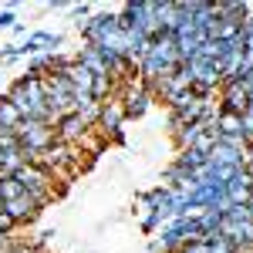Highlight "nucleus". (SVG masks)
Listing matches in <instances>:
<instances>
[{
    "label": "nucleus",
    "instance_id": "nucleus-17",
    "mask_svg": "<svg viewBox=\"0 0 253 253\" xmlns=\"http://www.w3.org/2000/svg\"><path fill=\"white\" fill-rule=\"evenodd\" d=\"M14 230H17V223H14L10 216L0 210V233H3V236H14Z\"/></svg>",
    "mask_w": 253,
    "mask_h": 253
},
{
    "label": "nucleus",
    "instance_id": "nucleus-12",
    "mask_svg": "<svg viewBox=\"0 0 253 253\" xmlns=\"http://www.w3.org/2000/svg\"><path fill=\"white\" fill-rule=\"evenodd\" d=\"M193 219L199 223V230H203V240L210 233H219V226H223V213L219 210H199Z\"/></svg>",
    "mask_w": 253,
    "mask_h": 253
},
{
    "label": "nucleus",
    "instance_id": "nucleus-6",
    "mask_svg": "<svg viewBox=\"0 0 253 253\" xmlns=\"http://www.w3.org/2000/svg\"><path fill=\"white\" fill-rule=\"evenodd\" d=\"M122 125H125V108H122V101L118 98H108V101H101V118H98L95 128L105 132V138H112V142H122Z\"/></svg>",
    "mask_w": 253,
    "mask_h": 253
},
{
    "label": "nucleus",
    "instance_id": "nucleus-1",
    "mask_svg": "<svg viewBox=\"0 0 253 253\" xmlns=\"http://www.w3.org/2000/svg\"><path fill=\"white\" fill-rule=\"evenodd\" d=\"M118 24H122V31H138V34H145L152 41L156 34H162V27H159V0H132V3H125V10L118 14Z\"/></svg>",
    "mask_w": 253,
    "mask_h": 253
},
{
    "label": "nucleus",
    "instance_id": "nucleus-19",
    "mask_svg": "<svg viewBox=\"0 0 253 253\" xmlns=\"http://www.w3.org/2000/svg\"><path fill=\"white\" fill-rule=\"evenodd\" d=\"M7 247H10V236H3V233H0V253L7 250Z\"/></svg>",
    "mask_w": 253,
    "mask_h": 253
},
{
    "label": "nucleus",
    "instance_id": "nucleus-16",
    "mask_svg": "<svg viewBox=\"0 0 253 253\" xmlns=\"http://www.w3.org/2000/svg\"><path fill=\"white\" fill-rule=\"evenodd\" d=\"M10 61H20L17 44H7V47H0V64H10Z\"/></svg>",
    "mask_w": 253,
    "mask_h": 253
},
{
    "label": "nucleus",
    "instance_id": "nucleus-10",
    "mask_svg": "<svg viewBox=\"0 0 253 253\" xmlns=\"http://www.w3.org/2000/svg\"><path fill=\"white\" fill-rule=\"evenodd\" d=\"M75 61H78L81 68H88L91 75H108V61H105V51L98 47V44H84L78 54H75Z\"/></svg>",
    "mask_w": 253,
    "mask_h": 253
},
{
    "label": "nucleus",
    "instance_id": "nucleus-13",
    "mask_svg": "<svg viewBox=\"0 0 253 253\" xmlns=\"http://www.w3.org/2000/svg\"><path fill=\"white\" fill-rule=\"evenodd\" d=\"M20 122H24V115H20L7 98H0V132H17Z\"/></svg>",
    "mask_w": 253,
    "mask_h": 253
},
{
    "label": "nucleus",
    "instance_id": "nucleus-9",
    "mask_svg": "<svg viewBox=\"0 0 253 253\" xmlns=\"http://www.w3.org/2000/svg\"><path fill=\"white\" fill-rule=\"evenodd\" d=\"M3 213L10 216L17 226H24V223H34L41 213V206H38V199H31V196L24 193L17 196V199H10V203H3Z\"/></svg>",
    "mask_w": 253,
    "mask_h": 253
},
{
    "label": "nucleus",
    "instance_id": "nucleus-8",
    "mask_svg": "<svg viewBox=\"0 0 253 253\" xmlns=\"http://www.w3.org/2000/svg\"><path fill=\"white\" fill-rule=\"evenodd\" d=\"M223 193H226V203H230V206H247L253 199V169L250 166L236 169V175L223 186Z\"/></svg>",
    "mask_w": 253,
    "mask_h": 253
},
{
    "label": "nucleus",
    "instance_id": "nucleus-15",
    "mask_svg": "<svg viewBox=\"0 0 253 253\" xmlns=\"http://www.w3.org/2000/svg\"><path fill=\"white\" fill-rule=\"evenodd\" d=\"M17 196H24V186H20L14 175L0 179V199H3V203H10V199H17Z\"/></svg>",
    "mask_w": 253,
    "mask_h": 253
},
{
    "label": "nucleus",
    "instance_id": "nucleus-7",
    "mask_svg": "<svg viewBox=\"0 0 253 253\" xmlns=\"http://www.w3.org/2000/svg\"><path fill=\"white\" fill-rule=\"evenodd\" d=\"M219 112H233V115H243L247 105H250V91L243 81H223L219 84Z\"/></svg>",
    "mask_w": 253,
    "mask_h": 253
},
{
    "label": "nucleus",
    "instance_id": "nucleus-18",
    "mask_svg": "<svg viewBox=\"0 0 253 253\" xmlns=\"http://www.w3.org/2000/svg\"><path fill=\"white\" fill-rule=\"evenodd\" d=\"M7 27H17V14L7 7V10H0V31H7Z\"/></svg>",
    "mask_w": 253,
    "mask_h": 253
},
{
    "label": "nucleus",
    "instance_id": "nucleus-14",
    "mask_svg": "<svg viewBox=\"0 0 253 253\" xmlns=\"http://www.w3.org/2000/svg\"><path fill=\"white\" fill-rule=\"evenodd\" d=\"M175 166H179L182 172H199V169L206 166V156L196 152V149H182V152L175 156Z\"/></svg>",
    "mask_w": 253,
    "mask_h": 253
},
{
    "label": "nucleus",
    "instance_id": "nucleus-21",
    "mask_svg": "<svg viewBox=\"0 0 253 253\" xmlns=\"http://www.w3.org/2000/svg\"><path fill=\"white\" fill-rule=\"evenodd\" d=\"M0 210H3V199H0Z\"/></svg>",
    "mask_w": 253,
    "mask_h": 253
},
{
    "label": "nucleus",
    "instance_id": "nucleus-5",
    "mask_svg": "<svg viewBox=\"0 0 253 253\" xmlns=\"http://www.w3.org/2000/svg\"><path fill=\"white\" fill-rule=\"evenodd\" d=\"M88 135H91V125H84L81 115H75V112H68V115H61L54 122V138L64 142V145H75L78 149V145L88 142Z\"/></svg>",
    "mask_w": 253,
    "mask_h": 253
},
{
    "label": "nucleus",
    "instance_id": "nucleus-2",
    "mask_svg": "<svg viewBox=\"0 0 253 253\" xmlns=\"http://www.w3.org/2000/svg\"><path fill=\"white\" fill-rule=\"evenodd\" d=\"M20 186H24V193L31 196V199H38V206L44 210L51 199H54V175L47 172L44 166H34V162H27V166H20L17 172H14Z\"/></svg>",
    "mask_w": 253,
    "mask_h": 253
},
{
    "label": "nucleus",
    "instance_id": "nucleus-3",
    "mask_svg": "<svg viewBox=\"0 0 253 253\" xmlns=\"http://www.w3.org/2000/svg\"><path fill=\"white\" fill-rule=\"evenodd\" d=\"M17 142L24 152H34V156H41V152H47L58 138H54V125H44V122H34V118H24L17 125Z\"/></svg>",
    "mask_w": 253,
    "mask_h": 253
},
{
    "label": "nucleus",
    "instance_id": "nucleus-20",
    "mask_svg": "<svg viewBox=\"0 0 253 253\" xmlns=\"http://www.w3.org/2000/svg\"><path fill=\"white\" fill-rule=\"evenodd\" d=\"M247 145H250V152H253V128L247 132Z\"/></svg>",
    "mask_w": 253,
    "mask_h": 253
},
{
    "label": "nucleus",
    "instance_id": "nucleus-4",
    "mask_svg": "<svg viewBox=\"0 0 253 253\" xmlns=\"http://www.w3.org/2000/svg\"><path fill=\"white\" fill-rule=\"evenodd\" d=\"M206 162H213V166H230V169H243V166H250V145H247V142L216 138L210 156H206Z\"/></svg>",
    "mask_w": 253,
    "mask_h": 253
},
{
    "label": "nucleus",
    "instance_id": "nucleus-11",
    "mask_svg": "<svg viewBox=\"0 0 253 253\" xmlns=\"http://www.w3.org/2000/svg\"><path fill=\"white\" fill-rule=\"evenodd\" d=\"M64 78H68V84L75 88V91H84V95H91V84H95V75L88 71V68H81L78 61H71L64 71H61Z\"/></svg>",
    "mask_w": 253,
    "mask_h": 253
},
{
    "label": "nucleus",
    "instance_id": "nucleus-22",
    "mask_svg": "<svg viewBox=\"0 0 253 253\" xmlns=\"http://www.w3.org/2000/svg\"><path fill=\"white\" fill-rule=\"evenodd\" d=\"M247 253H253V250H247Z\"/></svg>",
    "mask_w": 253,
    "mask_h": 253
}]
</instances>
